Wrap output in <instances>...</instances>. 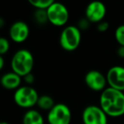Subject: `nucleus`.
<instances>
[{
    "label": "nucleus",
    "mask_w": 124,
    "mask_h": 124,
    "mask_svg": "<svg viewBox=\"0 0 124 124\" xmlns=\"http://www.w3.org/2000/svg\"><path fill=\"white\" fill-rule=\"evenodd\" d=\"M100 106L108 116L119 117L124 115V93L108 87L101 92Z\"/></svg>",
    "instance_id": "nucleus-1"
},
{
    "label": "nucleus",
    "mask_w": 124,
    "mask_h": 124,
    "mask_svg": "<svg viewBox=\"0 0 124 124\" xmlns=\"http://www.w3.org/2000/svg\"><path fill=\"white\" fill-rule=\"evenodd\" d=\"M11 70L21 78L31 73L34 66L33 55L27 49H19L14 54L10 61Z\"/></svg>",
    "instance_id": "nucleus-2"
},
{
    "label": "nucleus",
    "mask_w": 124,
    "mask_h": 124,
    "mask_svg": "<svg viewBox=\"0 0 124 124\" xmlns=\"http://www.w3.org/2000/svg\"><path fill=\"white\" fill-rule=\"evenodd\" d=\"M82 39L81 31L78 26H68L62 30L60 36V44L64 50L71 52L80 45Z\"/></svg>",
    "instance_id": "nucleus-3"
},
{
    "label": "nucleus",
    "mask_w": 124,
    "mask_h": 124,
    "mask_svg": "<svg viewBox=\"0 0 124 124\" xmlns=\"http://www.w3.org/2000/svg\"><path fill=\"white\" fill-rule=\"evenodd\" d=\"M39 98L37 90L31 86H21L15 91L14 101L21 108H31L37 105Z\"/></svg>",
    "instance_id": "nucleus-4"
},
{
    "label": "nucleus",
    "mask_w": 124,
    "mask_h": 124,
    "mask_svg": "<svg viewBox=\"0 0 124 124\" xmlns=\"http://www.w3.org/2000/svg\"><path fill=\"white\" fill-rule=\"evenodd\" d=\"M48 21L53 26H63L69 20V11L64 4L54 2L47 9Z\"/></svg>",
    "instance_id": "nucleus-5"
},
{
    "label": "nucleus",
    "mask_w": 124,
    "mask_h": 124,
    "mask_svg": "<svg viewBox=\"0 0 124 124\" xmlns=\"http://www.w3.org/2000/svg\"><path fill=\"white\" fill-rule=\"evenodd\" d=\"M47 118L48 124H70L71 112L66 105L58 103L48 112Z\"/></svg>",
    "instance_id": "nucleus-6"
},
{
    "label": "nucleus",
    "mask_w": 124,
    "mask_h": 124,
    "mask_svg": "<svg viewBox=\"0 0 124 124\" xmlns=\"http://www.w3.org/2000/svg\"><path fill=\"white\" fill-rule=\"evenodd\" d=\"M82 119L83 124H107L108 116L100 106L88 105L83 110Z\"/></svg>",
    "instance_id": "nucleus-7"
},
{
    "label": "nucleus",
    "mask_w": 124,
    "mask_h": 124,
    "mask_svg": "<svg viewBox=\"0 0 124 124\" xmlns=\"http://www.w3.org/2000/svg\"><path fill=\"white\" fill-rule=\"evenodd\" d=\"M84 82L87 87L95 92H102L106 88V76L96 70H92L86 73Z\"/></svg>",
    "instance_id": "nucleus-8"
},
{
    "label": "nucleus",
    "mask_w": 124,
    "mask_h": 124,
    "mask_svg": "<svg viewBox=\"0 0 124 124\" xmlns=\"http://www.w3.org/2000/svg\"><path fill=\"white\" fill-rule=\"evenodd\" d=\"M109 87L119 91H124V66H115L110 67L106 73Z\"/></svg>",
    "instance_id": "nucleus-9"
},
{
    "label": "nucleus",
    "mask_w": 124,
    "mask_h": 124,
    "mask_svg": "<svg viewBox=\"0 0 124 124\" xmlns=\"http://www.w3.org/2000/svg\"><path fill=\"white\" fill-rule=\"evenodd\" d=\"M106 14L105 4L100 1H93L88 4L85 9L86 20L91 23H100L103 21Z\"/></svg>",
    "instance_id": "nucleus-10"
},
{
    "label": "nucleus",
    "mask_w": 124,
    "mask_h": 124,
    "mask_svg": "<svg viewBox=\"0 0 124 124\" xmlns=\"http://www.w3.org/2000/svg\"><path fill=\"white\" fill-rule=\"evenodd\" d=\"M9 38L14 43H24L28 38L30 34V29L28 25L22 21H17L14 22L9 27Z\"/></svg>",
    "instance_id": "nucleus-11"
},
{
    "label": "nucleus",
    "mask_w": 124,
    "mask_h": 124,
    "mask_svg": "<svg viewBox=\"0 0 124 124\" xmlns=\"http://www.w3.org/2000/svg\"><path fill=\"white\" fill-rule=\"evenodd\" d=\"M21 77L16 73L10 71L4 74L1 78V84L5 89L16 90L21 87Z\"/></svg>",
    "instance_id": "nucleus-12"
},
{
    "label": "nucleus",
    "mask_w": 124,
    "mask_h": 124,
    "mask_svg": "<svg viewBox=\"0 0 124 124\" xmlns=\"http://www.w3.org/2000/svg\"><path fill=\"white\" fill-rule=\"evenodd\" d=\"M23 124H44V120L38 110H28L23 116Z\"/></svg>",
    "instance_id": "nucleus-13"
},
{
    "label": "nucleus",
    "mask_w": 124,
    "mask_h": 124,
    "mask_svg": "<svg viewBox=\"0 0 124 124\" xmlns=\"http://www.w3.org/2000/svg\"><path fill=\"white\" fill-rule=\"evenodd\" d=\"M38 107L43 110H47L49 111L55 105L54 100H53L51 96L48 94H43L39 96L38 100V104H37Z\"/></svg>",
    "instance_id": "nucleus-14"
},
{
    "label": "nucleus",
    "mask_w": 124,
    "mask_h": 124,
    "mask_svg": "<svg viewBox=\"0 0 124 124\" xmlns=\"http://www.w3.org/2000/svg\"><path fill=\"white\" fill-rule=\"evenodd\" d=\"M53 3L52 0H29V4L37 10H47Z\"/></svg>",
    "instance_id": "nucleus-15"
},
{
    "label": "nucleus",
    "mask_w": 124,
    "mask_h": 124,
    "mask_svg": "<svg viewBox=\"0 0 124 124\" xmlns=\"http://www.w3.org/2000/svg\"><path fill=\"white\" fill-rule=\"evenodd\" d=\"M115 38L119 46L124 47V25H121L116 27L115 31Z\"/></svg>",
    "instance_id": "nucleus-16"
},
{
    "label": "nucleus",
    "mask_w": 124,
    "mask_h": 124,
    "mask_svg": "<svg viewBox=\"0 0 124 124\" xmlns=\"http://www.w3.org/2000/svg\"><path fill=\"white\" fill-rule=\"evenodd\" d=\"M9 42L7 38H0V54L1 56H3L4 54H5L9 49Z\"/></svg>",
    "instance_id": "nucleus-17"
},
{
    "label": "nucleus",
    "mask_w": 124,
    "mask_h": 124,
    "mask_svg": "<svg viewBox=\"0 0 124 124\" xmlns=\"http://www.w3.org/2000/svg\"><path fill=\"white\" fill-rule=\"evenodd\" d=\"M35 18L37 21L40 24L47 22L48 21V15H47V10H37L35 14Z\"/></svg>",
    "instance_id": "nucleus-18"
},
{
    "label": "nucleus",
    "mask_w": 124,
    "mask_h": 124,
    "mask_svg": "<svg viewBox=\"0 0 124 124\" xmlns=\"http://www.w3.org/2000/svg\"><path fill=\"white\" fill-rule=\"evenodd\" d=\"M109 28V23L106 22V21H101L98 24V26H97V29H98L99 31L100 32H105V31H107Z\"/></svg>",
    "instance_id": "nucleus-19"
},
{
    "label": "nucleus",
    "mask_w": 124,
    "mask_h": 124,
    "mask_svg": "<svg viewBox=\"0 0 124 124\" xmlns=\"http://www.w3.org/2000/svg\"><path fill=\"white\" fill-rule=\"evenodd\" d=\"M24 79L26 80L28 84H31V83H32L34 82V77L32 76L31 73H30V74L26 75V77H24Z\"/></svg>",
    "instance_id": "nucleus-20"
},
{
    "label": "nucleus",
    "mask_w": 124,
    "mask_h": 124,
    "mask_svg": "<svg viewBox=\"0 0 124 124\" xmlns=\"http://www.w3.org/2000/svg\"><path fill=\"white\" fill-rule=\"evenodd\" d=\"M117 55L120 58L124 59V47L123 46H119V48L117 49Z\"/></svg>",
    "instance_id": "nucleus-21"
},
{
    "label": "nucleus",
    "mask_w": 124,
    "mask_h": 124,
    "mask_svg": "<svg viewBox=\"0 0 124 124\" xmlns=\"http://www.w3.org/2000/svg\"><path fill=\"white\" fill-rule=\"evenodd\" d=\"M4 57L3 56H0V69L2 70L4 68Z\"/></svg>",
    "instance_id": "nucleus-22"
},
{
    "label": "nucleus",
    "mask_w": 124,
    "mask_h": 124,
    "mask_svg": "<svg viewBox=\"0 0 124 124\" xmlns=\"http://www.w3.org/2000/svg\"><path fill=\"white\" fill-rule=\"evenodd\" d=\"M0 124H9V122H2Z\"/></svg>",
    "instance_id": "nucleus-23"
}]
</instances>
